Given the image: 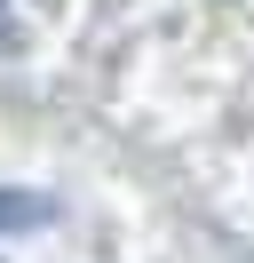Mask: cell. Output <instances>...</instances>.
Masks as SVG:
<instances>
[{
	"label": "cell",
	"mask_w": 254,
	"mask_h": 263,
	"mask_svg": "<svg viewBox=\"0 0 254 263\" xmlns=\"http://www.w3.org/2000/svg\"><path fill=\"white\" fill-rule=\"evenodd\" d=\"M40 199H16V192H0V231H8V223H40Z\"/></svg>",
	"instance_id": "6da1fadb"
}]
</instances>
